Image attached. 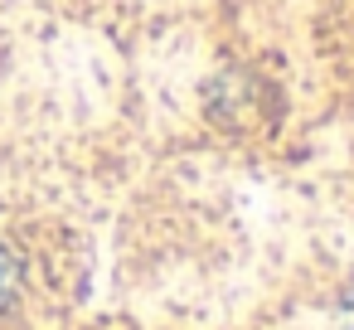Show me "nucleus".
Instances as JSON below:
<instances>
[{
    "label": "nucleus",
    "instance_id": "f257e3e1",
    "mask_svg": "<svg viewBox=\"0 0 354 330\" xmlns=\"http://www.w3.org/2000/svg\"><path fill=\"white\" fill-rule=\"evenodd\" d=\"M10 291H15V257L0 248V311L10 306Z\"/></svg>",
    "mask_w": 354,
    "mask_h": 330
}]
</instances>
